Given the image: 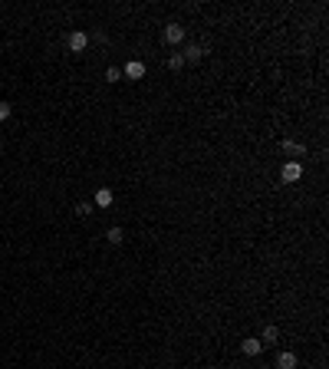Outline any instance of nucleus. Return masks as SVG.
<instances>
[{"label":"nucleus","mask_w":329,"mask_h":369,"mask_svg":"<svg viewBox=\"0 0 329 369\" xmlns=\"http://www.w3.org/2000/svg\"><path fill=\"white\" fill-rule=\"evenodd\" d=\"M122 76H125V79H142V76H145V63L142 60H129V63H125V69H122Z\"/></svg>","instance_id":"3"},{"label":"nucleus","mask_w":329,"mask_h":369,"mask_svg":"<svg viewBox=\"0 0 329 369\" xmlns=\"http://www.w3.org/2000/svg\"><path fill=\"white\" fill-rule=\"evenodd\" d=\"M112 201H115L112 188H99V191H96V198H93V205H96V208H109Z\"/></svg>","instance_id":"5"},{"label":"nucleus","mask_w":329,"mask_h":369,"mask_svg":"<svg viewBox=\"0 0 329 369\" xmlns=\"http://www.w3.org/2000/svg\"><path fill=\"white\" fill-rule=\"evenodd\" d=\"M168 66H171V69H181V66H185V56H181V53H171V56H168Z\"/></svg>","instance_id":"14"},{"label":"nucleus","mask_w":329,"mask_h":369,"mask_svg":"<svg viewBox=\"0 0 329 369\" xmlns=\"http://www.w3.org/2000/svg\"><path fill=\"white\" fill-rule=\"evenodd\" d=\"M204 53H207V50H204V46H198V43H191V46H188V50H185V53H181V56H185V63H188V60H191V63H198L201 56H204Z\"/></svg>","instance_id":"7"},{"label":"nucleus","mask_w":329,"mask_h":369,"mask_svg":"<svg viewBox=\"0 0 329 369\" xmlns=\"http://www.w3.org/2000/svg\"><path fill=\"white\" fill-rule=\"evenodd\" d=\"M280 178H283V182H300V178H303V165L300 162H283L280 165Z\"/></svg>","instance_id":"1"},{"label":"nucleus","mask_w":329,"mask_h":369,"mask_svg":"<svg viewBox=\"0 0 329 369\" xmlns=\"http://www.w3.org/2000/svg\"><path fill=\"white\" fill-rule=\"evenodd\" d=\"M277 339H280V326H267L263 336H260V343H277Z\"/></svg>","instance_id":"10"},{"label":"nucleus","mask_w":329,"mask_h":369,"mask_svg":"<svg viewBox=\"0 0 329 369\" xmlns=\"http://www.w3.org/2000/svg\"><path fill=\"white\" fill-rule=\"evenodd\" d=\"M277 369H296V356H293V353H280L277 356Z\"/></svg>","instance_id":"9"},{"label":"nucleus","mask_w":329,"mask_h":369,"mask_svg":"<svg viewBox=\"0 0 329 369\" xmlns=\"http://www.w3.org/2000/svg\"><path fill=\"white\" fill-rule=\"evenodd\" d=\"M76 214H79V218H89V214H93V205H89V201H79V205H76Z\"/></svg>","instance_id":"13"},{"label":"nucleus","mask_w":329,"mask_h":369,"mask_svg":"<svg viewBox=\"0 0 329 369\" xmlns=\"http://www.w3.org/2000/svg\"><path fill=\"white\" fill-rule=\"evenodd\" d=\"M283 152H286V155H293V162H296V158L300 155H303V145H300V142H290V138H283Z\"/></svg>","instance_id":"8"},{"label":"nucleus","mask_w":329,"mask_h":369,"mask_svg":"<svg viewBox=\"0 0 329 369\" xmlns=\"http://www.w3.org/2000/svg\"><path fill=\"white\" fill-rule=\"evenodd\" d=\"M106 238H109V244H122V241H125V231H122V228H109Z\"/></svg>","instance_id":"11"},{"label":"nucleus","mask_w":329,"mask_h":369,"mask_svg":"<svg viewBox=\"0 0 329 369\" xmlns=\"http://www.w3.org/2000/svg\"><path fill=\"white\" fill-rule=\"evenodd\" d=\"M241 350L247 353V356H257V353L263 350V343H260V339H257V336H247V339H244V343H241Z\"/></svg>","instance_id":"6"},{"label":"nucleus","mask_w":329,"mask_h":369,"mask_svg":"<svg viewBox=\"0 0 329 369\" xmlns=\"http://www.w3.org/2000/svg\"><path fill=\"white\" fill-rule=\"evenodd\" d=\"M181 40H185V26H181V23H168V26H165V43L178 46Z\"/></svg>","instance_id":"4"},{"label":"nucleus","mask_w":329,"mask_h":369,"mask_svg":"<svg viewBox=\"0 0 329 369\" xmlns=\"http://www.w3.org/2000/svg\"><path fill=\"white\" fill-rule=\"evenodd\" d=\"M66 46H69V50H73V53H82V50H86V46H89V37H86V33H82V30H73V33H69V37H66Z\"/></svg>","instance_id":"2"},{"label":"nucleus","mask_w":329,"mask_h":369,"mask_svg":"<svg viewBox=\"0 0 329 369\" xmlns=\"http://www.w3.org/2000/svg\"><path fill=\"white\" fill-rule=\"evenodd\" d=\"M4 119H10V106H7V102H0V122Z\"/></svg>","instance_id":"15"},{"label":"nucleus","mask_w":329,"mask_h":369,"mask_svg":"<svg viewBox=\"0 0 329 369\" xmlns=\"http://www.w3.org/2000/svg\"><path fill=\"white\" fill-rule=\"evenodd\" d=\"M118 79H122V69H118V66H109L106 69V82H118Z\"/></svg>","instance_id":"12"}]
</instances>
